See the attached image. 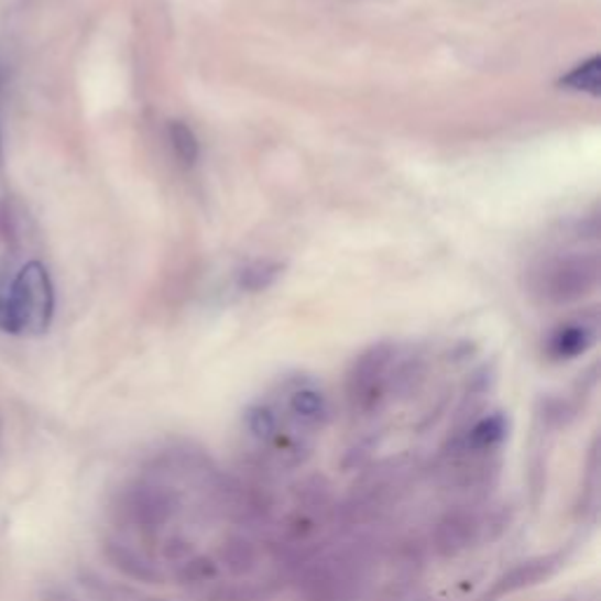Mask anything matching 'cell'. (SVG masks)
Masks as SVG:
<instances>
[{
	"mask_svg": "<svg viewBox=\"0 0 601 601\" xmlns=\"http://www.w3.org/2000/svg\"><path fill=\"white\" fill-rule=\"evenodd\" d=\"M287 418L300 433L323 430L329 418V402L320 387L298 385L287 395Z\"/></svg>",
	"mask_w": 601,
	"mask_h": 601,
	"instance_id": "obj_6",
	"label": "cell"
},
{
	"mask_svg": "<svg viewBox=\"0 0 601 601\" xmlns=\"http://www.w3.org/2000/svg\"><path fill=\"white\" fill-rule=\"evenodd\" d=\"M480 532V522L472 512H454L437 524L435 532V547L441 555H456L470 547Z\"/></svg>",
	"mask_w": 601,
	"mask_h": 601,
	"instance_id": "obj_8",
	"label": "cell"
},
{
	"mask_svg": "<svg viewBox=\"0 0 601 601\" xmlns=\"http://www.w3.org/2000/svg\"><path fill=\"white\" fill-rule=\"evenodd\" d=\"M395 376V350L391 346L369 348L360 360L352 364L348 374V402L352 412L371 416L381 409Z\"/></svg>",
	"mask_w": 601,
	"mask_h": 601,
	"instance_id": "obj_2",
	"label": "cell"
},
{
	"mask_svg": "<svg viewBox=\"0 0 601 601\" xmlns=\"http://www.w3.org/2000/svg\"><path fill=\"white\" fill-rule=\"evenodd\" d=\"M559 85L567 87V90L588 92L592 97H599L601 95V59L592 57L588 62H582L567 78H561Z\"/></svg>",
	"mask_w": 601,
	"mask_h": 601,
	"instance_id": "obj_10",
	"label": "cell"
},
{
	"mask_svg": "<svg viewBox=\"0 0 601 601\" xmlns=\"http://www.w3.org/2000/svg\"><path fill=\"white\" fill-rule=\"evenodd\" d=\"M41 601H80L76 594H70L64 588H47L41 597Z\"/></svg>",
	"mask_w": 601,
	"mask_h": 601,
	"instance_id": "obj_14",
	"label": "cell"
},
{
	"mask_svg": "<svg viewBox=\"0 0 601 601\" xmlns=\"http://www.w3.org/2000/svg\"><path fill=\"white\" fill-rule=\"evenodd\" d=\"M597 259L594 256H561L545 263L538 273V292L553 304H569L586 296L597 285Z\"/></svg>",
	"mask_w": 601,
	"mask_h": 601,
	"instance_id": "obj_3",
	"label": "cell"
},
{
	"mask_svg": "<svg viewBox=\"0 0 601 601\" xmlns=\"http://www.w3.org/2000/svg\"><path fill=\"white\" fill-rule=\"evenodd\" d=\"M592 341H594V334L590 327L564 325L553 334L547 352H550L555 360H573V358L582 356V352L592 346Z\"/></svg>",
	"mask_w": 601,
	"mask_h": 601,
	"instance_id": "obj_9",
	"label": "cell"
},
{
	"mask_svg": "<svg viewBox=\"0 0 601 601\" xmlns=\"http://www.w3.org/2000/svg\"><path fill=\"white\" fill-rule=\"evenodd\" d=\"M55 317V287L47 269L31 261L10 280V334L41 336Z\"/></svg>",
	"mask_w": 601,
	"mask_h": 601,
	"instance_id": "obj_1",
	"label": "cell"
},
{
	"mask_svg": "<svg viewBox=\"0 0 601 601\" xmlns=\"http://www.w3.org/2000/svg\"><path fill=\"white\" fill-rule=\"evenodd\" d=\"M564 561H567V553L564 550L520 561L512 569H507L501 578H496V582H493V586L477 601H499L507 594L540 586V582L553 578L564 567Z\"/></svg>",
	"mask_w": 601,
	"mask_h": 601,
	"instance_id": "obj_4",
	"label": "cell"
},
{
	"mask_svg": "<svg viewBox=\"0 0 601 601\" xmlns=\"http://www.w3.org/2000/svg\"><path fill=\"white\" fill-rule=\"evenodd\" d=\"M103 553L106 559H109L120 573H125L132 580L151 582V586H163L165 582V573L161 571V567H157L139 545H134L128 538L109 536L103 540Z\"/></svg>",
	"mask_w": 601,
	"mask_h": 601,
	"instance_id": "obj_5",
	"label": "cell"
},
{
	"mask_svg": "<svg viewBox=\"0 0 601 601\" xmlns=\"http://www.w3.org/2000/svg\"><path fill=\"white\" fill-rule=\"evenodd\" d=\"M510 435V420L505 414H487L477 418L472 426L463 433V437L456 441L458 454L468 456H482L493 454L503 447V441Z\"/></svg>",
	"mask_w": 601,
	"mask_h": 601,
	"instance_id": "obj_7",
	"label": "cell"
},
{
	"mask_svg": "<svg viewBox=\"0 0 601 601\" xmlns=\"http://www.w3.org/2000/svg\"><path fill=\"white\" fill-rule=\"evenodd\" d=\"M280 266L277 263H269V261H259V263H252V266H247L240 277H238V285L247 292H261L271 287L275 277L280 275Z\"/></svg>",
	"mask_w": 601,
	"mask_h": 601,
	"instance_id": "obj_12",
	"label": "cell"
},
{
	"mask_svg": "<svg viewBox=\"0 0 601 601\" xmlns=\"http://www.w3.org/2000/svg\"><path fill=\"white\" fill-rule=\"evenodd\" d=\"M167 132H170V144H172L176 157H179L184 165H196L198 157H200V144H198L196 132H193L182 120L170 122Z\"/></svg>",
	"mask_w": 601,
	"mask_h": 601,
	"instance_id": "obj_11",
	"label": "cell"
},
{
	"mask_svg": "<svg viewBox=\"0 0 601 601\" xmlns=\"http://www.w3.org/2000/svg\"><path fill=\"white\" fill-rule=\"evenodd\" d=\"M0 331L10 334V280L0 275Z\"/></svg>",
	"mask_w": 601,
	"mask_h": 601,
	"instance_id": "obj_13",
	"label": "cell"
}]
</instances>
